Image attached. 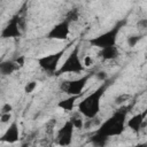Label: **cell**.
I'll return each mask as SVG.
<instances>
[{"instance_id": "obj_13", "label": "cell", "mask_w": 147, "mask_h": 147, "mask_svg": "<svg viewBox=\"0 0 147 147\" xmlns=\"http://www.w3.org/2000/svg\"><path fill=\"white\" fill-rule=\"evenodd\" d=\"M20 67L18 64L16 63V61H2L1 64H0V71L3 76H7V75H10L13 74L14 71L18 70Z\"/></svg>"}, {"instance_id": "obj_20", "label": "cell", "mask_w": 147, "mask_h": 147, "mask_svg": "<svg viewBox=\"0 0 147 147\" xmlns=\"http://www.w3.org/2000/svg\"><path fill=\"white\" fill-rule=\"evenodd\" d=\"M137 26L139 30H145L147 29V18H141L137 22Z\"/></svg>"}, {"instance_id": "obj_16", "label": "cell", "mask_w": 147, "mask_h": 147, "mask_svg": "<svg viewBox=\"0 0 147 147\" xmlns=\"http://www.w3.org/2000/svg\"><path fill=\"white\" fill-rule=\"evenodd\" d=\"M70 121L74 124L75 129H82L84 126V122H83V118L80 117V113L79 114H75L74 116H71Z\"/></svg>"}, {"instance_id": "obj_2", "label": "cell", "mask_w": 147, "mask_h": 147, "mask_svg": "<svg viewBox=\"0 0 147 147\" xmlns=\"http://www.w3.org/2000/svg\"><path fill=\"white\" fill-rule=\"evenodd\" d=\"M106 84H102L78 103V110L84 117L93 119L99 114L101 107V98L106 91Z\"/></svg>"}, {"instance_id": "obj_25", "label": "cell", "mask_w": 147, "mask_h": 147, "mask_svg": "<svg viewBox=\"0 0 147 147\" xmlns=\"http://www.w3.org/2000/svg\"><path fill=\"white\" fill-rule=\"evenodd\" d=\"M96 77H98L99 79H101V80H105V79L107 78V75H106V72L102 71V72H98V74H96Z\"/></svg>"}, {"instance_id": "obj_23", "label": "cell", "mask_w": 147, "mask_h": 147, "mask_svg": "<svg viewBox=\"0 0 147 147\" xmlns=\"http://www.w3.org/2000/svg\"><path fill=\"white\" fill-rule=\"evenodd\" d=\"M15 61H16V63L18 64V67L21 68V67H23V65H24V62H25V57H24V56H20V57H17Z\"/></svg>"}, {"instance_id": "obj_3", "label": "cell", "mask_w": 147, "mask_h": 147, "mask_svg": "<svg viewBox=\"0 0 147 147\" xmlns=\"http://www.w3.org/2000/svg\"><path fill=\"white\" fill-rule=\"evenodd\" d=\"M125 25V21H119L117 22L110 30L94 37L91 38L88 40V42L98 48H105V47H109V46H115L116 45V40H117V36L121 31V29Z\"/></svg>"}, {"instance_id": "obj_12", "label": "cell", "mask_w": 147, "mask_h": 147, "mask_svg": "<svg viewBox=\"0 0 147 147\" xmlns=\"http://www.w3.org/2000/svg\"><path fill=\"white\" fill-rule=\"evenodd\" d=\"M98 55L100 57H102L103 60H107V61H113L115 59H117V56L119 55V52H118V48L117 46H109V47H105V48H101V51L98 53Z\"/></svg>"}, {"instance_id": "obj_17", "label": "cell", "mask_w": 147, "mask_h": 147, "mask_svg": "<svg viewBox=\"0 0 147 147\" xmlns=\"http://www.w3.org/2000/svg\"><path fill=\"white\" fill-rule=\"evenodd\" d=\"M142 34H134V36H130L127 37V45L130 47H134L141 39H142Z\"/></svg>"}, {"instance_id": "obj_11", "label": "cell", "mask_w": 147, "mask_h": 147, "mask_svg": "<svg viewBox=\"0 0 147 147\" xmlns=\"http://www.w3.org/2000/svg\"><path fill=\"white\" fill-rule=\"evenodd\" d=\"M18 126H17V123L16 122H13L9 127L7 129V131L3 133L2 138H1V141L3 142H9V144H14L18 140Z\"/></svg>"}, {"instance_id": "obj_6", "label": "cell", "mask_w": 147, "mask_h": 147, "mask_svg": "<svg viewBox=\"0 0 147 147\" xmlns=\"http://www.w3.org/2000/svg\"><path fill=\"white\" fill-rule=\"evenodd\" d=\"M91 77H92V74H88V75L83 76L82 78H78V79L64 80V82L61 83L60 88H61L62 92H65L70 95H79Z\"/></svg>"}, {"instance_id": "obj_7", "label": "cell", "mask_w": 147, "mask_h": 147, "mask_svg": "<svg viewBox=\"0 0 147 147\" xmlns=\"http://www.w3.org/2000/svg\"><path fill=\"white\" fill-rule=\"evenodd\" d=\"M64 52H65V48L61 49L57 53H54V54H49V55H45L42 57H39L38 59L39 67L42 70L47 71V72H55L57 70L59 62H60L62 55L64 54Z\"/></svg>"}, {"instance_id": "obj_15", "label": "cell", "mask_w": 147, "mask_h": 147, "mask_svg": "<svg viewBox=\"0 0 147 147\" xmlns=\"http://www.w3.org/2000/svg\"><path fill=\"white\" fill-rule=\"evenodd\" d=\"M78 18H79V10H78L77 8H74V9H71L70 11L67 13L64 20H67L69 23H71V22H76Z\"/></svg>"}, {"instance_id": "obj_14", "label": "cell", "mask_w": 147, "mask_h": 147, "mask_svg": "<svg viewBox=\"0 0 147 147\" xmlns=\"http://www.w3.org/2000/svg\"><path fill=\"white\" fill-rule=\"evenodd\" d=\"M78 96H79V95H70L69 98H67V99L60 101L59 105H57L59 108H61V109H63V110H65V111H71V110L74 109V107H75V101L77 100Z\"/></svg>"}, {"instance_id": "obj_21", "label": "cell", "mask_w": 147, "mask_h": 147, "mask_svg": "<svg viewBox=\"0 0 147 147\" xmlns=\"http://www.w3.org/2000/svg\"><path fill=\"white\" fill-rule=\"evenodd\" d=\"M11 109H13V107H11V105H9V103H5V105L2 106V108H1V114H6V113H10V111H11Z\"/></svg>"}, {"instance_id": "obj_19", "label": "cell", "mask_w": 147, "mask_h": 147, "mask_svg": "<svg viewBox=\"0 0 147 147\" xmlns=\"http://www.w3.org/2000/svg\"><path fill=\"white\" fill-rule=\"evenodd\" d=\"M129 99H130V95H129V94H121L119 96L116 98L115 102H116L117 105H119V103H123L124 101H127Z\"/></svg>"}, {"instance_id": "obj_24", "label": "cell", "mask_w": 147, "mask_h": 147, "mask_svg": "<svg viewBox=\"0 0 147 147\" xmlns=\"http://www.w3.org/2000/svg\"><path fill=\"white\" fill-rule=\"evenodd\" d=\"M92 62H93V61H92L91 56H88V55H87V56H85V59H84V64H85V65H91V64H92Z\"/></svg>"}, {"instance_id": "obj_22", "label": "cell", "mask_w": 147, "mask_h": 147, "mask_svg": "<svg viewBox=\"0 0 147 147\" xmlns=\"http://www.w3.org/2000/svg\"><path fill=\"white\" fill-rule=\"evenodd\" d=\"M10 118H11V114L10 113L1 114V123H7V122H9Z\"/></svg>"}, {"instance_id": "obj_1", "label": "cell", "mask_w": 147, "mask_h": 147, "mask_svg": "<svg viewBox=\"0 0 147 147\" xmlns=\"http://www.w3.org/2000/svg\"><path fill=\"white\" fill-rule=\"evenodd\" d=\"M129 111H130V107H122L117 109L108 119H106L101 124V126L98 129L95 133L107 139L109 137H116L122 134L123 131L125 130V119Z\"/></svg>"}, {"instance_id": "obj_4", "label": "cell", "mask_w": 147, "mask_h": 147, "mask_svg": "<svg viewBox=\"0 0 147 147\" xmlns=\"http://www.w3.org/2000/svg\"><path fill=\"white\" fill-rule=\"evenodd\" d=\"M84 70V65L80 62L79 59V46L77 45L75 47V49L69 54V56L67 57V60L64 61V63L61 65V68L57 70V75H62V74H79Z\"/></svg>"}, {"instance_id": "obj_8", "label": "cell", "mask_w": 147, "mask_h": 147, "mask_svg": "<svg viewBox=\"0 0 147 147\" xmlns=\"http://www.w3.org/2000/svg\"><path fill=\"white\" fill-rule=\"evenodd\" d=\"M70 23L64 20L62 22H60L59 24H56L55 26H53L51 29V31L47 34V38L49 39H57V40H63L67 39L70 32Z\"/></svg>"}, {"instance_id": "obj_5", "label": "cell", "mask_w": 147, "mask_h": 147, "mask_svg": "<svg viewBox=\"0 0 147 147\" xmlns=\"http://www.w3.org/2000/svg\"><path fill=\"white\" fill-rule=\"evenodd\" d=\"M23 29H24L23 18L20 16V14H16V15H14L9 20L7 25L2 29L1 37L3 39H7V38H18V37H21Z\"/></svg>"}, {"instance_id": "obj_10", "label": "cell", "mask_w": 147, "mask_h": 147, "mask_svg": "<svg viewBox=\"0 0 147 147\" xmlns=\"http://www.w3.org/2000/svg\"><path fill=\"white\" fill-rule=\"evenodd\" d=\"M146 116H147V109L144 110L142 113H139V114L132 116V117L129 119L126 126L130 127L133 132L138 133V132L140 131V129L142 127V125H144V121H145V117H146Z\"/></svg>"}, {"instance_id": "obj_18", "label": "cell", "mask_w": 147, "mask_h": 147, "mask_svg": "<svg viewBox=\"0 0 147 147\" xmlns=\"http://www.w3.org/2000/svg\"><path fill=\"white\" fill-rule=\"evenodd\" d=\"M37 87V82H34V80H32V82H30V83H28L26 85H25V87H24V92L25 93H32L33 91H34V88Z\"/></svg>"}, {"instance_id": "obj_9", "label": "cell", "mask_w": 147, "mask_h": 147, "mask_svg": "<svg viewBox=\"0 0 147 147\" xmlns=\"http://www.w3.org/2000/svg\"><path fill=\"white\" fill-rule=\"evenodd\" d=\"M74 124L71 123V121H67L64 123V125L57 131V142L61 146H68L71 144L72 140V134H74Z\"/></svg>"}]
</instances>
